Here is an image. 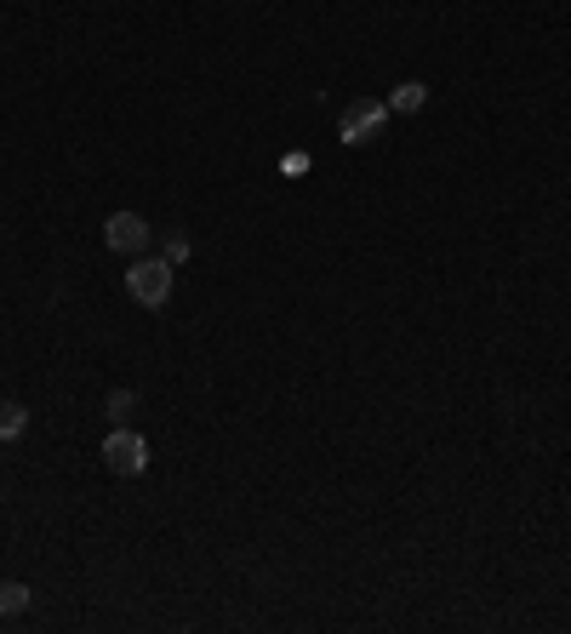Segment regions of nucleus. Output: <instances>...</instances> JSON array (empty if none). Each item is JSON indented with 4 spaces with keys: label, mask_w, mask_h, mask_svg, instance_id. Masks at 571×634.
Segmentation results:
<instances>
[{
    "label": "nucleus",
    "mask_w": 571,
    "mask_h": 634,
    "mask_svg": "<svg viewBox=\"0 0 571 634\" xmlns=\"http://www.w3.org/2000/svg\"><path fill=\"white\" fill-rule=\"evenodd\" d=\"M23 429H29V406H18V400H0V446L18 441Z\"/></svg>",
    "instance_id": "nucleus-6"
},
{
    "label": "nucleus",
    "mask_w": 571,
    "mask_h": 634,
    "mask_svg": "<svg viewBox=\"0 0 571 634\" xmlns=\"http://www.w3.org/2000/svg\"><path fill=\"white\" fill-rule=\"evenodd\" d=\"M131 406H138V394H131V389H115V394H109V418H115V423H126Z\"/></svg>",
    "instance_id": "nucleus-8"
},
{
    "label": "nucleus",
    "mask_w": 571,
    "mask_h": 634,
    "mask_svg": "<svg viewBox=\"0 0 571 634\" xmlns=\"http://www.w3.org/2000/svg\"><path fill=\"white\" fill-rule=\"evenodd\" d=\"M383 126H389V104H378V97H355V104L338 115V138L349 149H360V144L383 138Z\"/></svg>",
    "instance_id": "nucleus-2"
},
{
    "label": "nucleus",
    "mask_w": 571,
    "mask_h": 634,
    "mask_svg": "<svg viewBox=\"0 0 571 634\" xmlns=\"http://www.w3.org/2000/svg\"><path fill=\"white\" fill-rule=\"evenodd\" d=\"M429 104V86L423 81H400L394 92H389V115H417Z\"/></svg>",
    "instance_id": "nucleus-5"
},
{
    "label": "nucleus",
    "mask_w": 571,
    "mask_h": 634,
    "mask_svg": "<svg viewBox=\"0 0 571 634\" xmlns=\"http://www.w3.org/2000/svg\"><path fill=\"white\" fill-rule=\"evenodd\" d=\"M172 270L178 263H166V257H138L126 270V292H131V304H144V309H160L166 297H172Z\"/></svg>",
    "instance_id": "nucleus-1"
},
{
    "label": "nucleus",
    "mask_w": 571,
    "mask_h": 634,
    "mask_svg": "<svg viewBox=\"0 0 571 634\" xmlns=\"http://www.w3.org/2000/svg\"><path fill=\"white\" fill-rule=\"evenodd\" d=\"M29 606V589L23 583H0V617H18Z\"/></svg>",
    "instance_id": "nucleus-7"
},
{
    "label": "nucleus",
    "mask_w": 571,
    "mask_h": 634,
    "mask_svg": "<svg viewBox=\"0 0 571 634\" xmlns=\"http://www.w3.org/2000/svg\"><path fill=\"white\" fill-rule=\"evenodd\" d=\"M149 235H155V229H149L138 212H109V223H104V246L120 252V257H144V252H149Z\"/></svg>",
    "instance_id": "nucleus-4"
},
{
    "label": "nucleus",
    "mask_w": 571,
    "mask_h": 634,
    "mask_svg": "<svg viewBox=\"0 0 571 634\" xmlns=\"http://www.w3.org/2000/svg\"><path fill=\"white\" fill-rule=\"evenodd\" d=\"M104 469L109 475H144L149 469V441L138 435V429H115V435L104 441Z\"/></svg>",
    "instance_id": "nucleus-3"
},
{
    "label": "nucleus",
    "mask_w": 571,
    "mask_h": 634,
    "mask_svg": "<svg viewBox=\"0 0 571 634\" xmlns=\"http://www.w3.org/2000/svg\"><path fill=\"white\" fill-rule=\"evenodd\" d=\"M189 257V241L183 235H166V263H183Z\"/></svg>",
    "instance_id": "nucleus-9"
}]
</instances>
